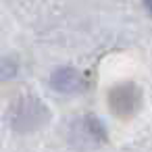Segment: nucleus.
I'll return each mask as SVG.
<instances>
[{"instance_id": "1", "label": "nucleus", "mask_w": 152, "mask_h": 152, "mask_svg": "<svg viewBox=\"0 0 152 152\" xmlns=\"http://www.w3.org/2000/svg\"><path fill=\"white\" fill-rule=\"evenodd\" d=\"M48 121H50V110H48V106H46L40 98H34V96L19 98V100L11 106V113H9V123H11V127H13L15 131H19V133L38 131V129H42Z\"/></svg>"}, {"instance_id": "6", "label": "nucleus", "mask_w": 152, "mask_h": 152, "mask_svg": "<svg viewBox=\"0 0 152 152\" xmlns=\"http://www.w3.org/2000/svg\"><path fill=\"white\" fill-rule=\"evenodd\" d=\"M142 2H144V9L148 11V15L152 17V0H142Z\"/></svg>"}, {"instance_id": "5", "label": "nucleus", "mask_w": 152, "mask_h": 152, "mask_svg": "<svg viewBox=\"0 0 152 152\" xmlns=\"http://www.w3.org/2000/svg\"><path fill=\"white\" fill-rule=\"evenodd\" d=\"M15 73H17V63L13 58L7 56L0 58V77H15Z\"/></svg>"}, {"instance_id": "4", "label": "nucleus", "mask_w": 152, "mask_h": 152, "mask_svg": "<svg viewBox=\"0 0 152 152\" xmlns=\"http://www.w3.org/2000/svg\"><path fill=\"white\" fill-rule=\"evenodd\" d=\"M50 86L61 94H73L86 88V77L73 67H58L50 75Z\"/></svg>"}, {"instance_id": "3", "label": "nucleus", "mask_w": 152, "mask_h": 152, "mask_svg": "<svg viewBox=\"0 0 152 152\" xmlns=\"http://www.w3.org/2000/svg\"><path fill=\"white\" fill-rule=\"evenodd\" d=\"M73 129L77 131V140L86 142L88 146H94V144H104L108 140V133L104 129V125L100 123V119L92 117V115H86L81 119H77L73 123Z\"/></svg>"}, {"instance_id": "2", "label": "nucleus", "mask_w": 152, "mask_h": 152, "mask_svg": "<svg viewBox=\"0 0 152 152\" xmlns=\"http://www.w3.org/2000/svg\"><path fill=\"white\" fill-rule=\"evenodd\" d=\"M106 102H108L110 113L117 119L129 121V119H133L140 113L142 102H144V94H142V88L137 83L123 81V83H117V86H113L108 90Z\"/></svg>"}]
</instances>
